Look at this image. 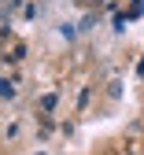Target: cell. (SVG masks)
I'll use <instances>...</instances> for the list:
<instances>
[{
	"mask_svg": "<svg viewBox=\"0 0 144 155\" xmlns=\"http://www.w3.org/2000/svg\"><path fill=\"white\" fill-rule=\"evenodd\" d=\"M0 96H15V81H0Z\"/></svg>",
	"mask_w": 144,
	"mask_h": 155,
	"instance_id": "obj_2",
	"label": "cell"
},
{
	"mask_svg": "<svg viewBox=\"0 0 144 155\" xmlns=\"http://www.w3.org/2000/svg\"><path fill=\"white\" fill-rule=\"evenodd\" d=\"M22 55H26V48H22V45H15V48H11V55H8V59H11V63H18V59H22Z\"/></svg>",
	"mask_w": 144,
	"mask_h": 155,
	"instance_id": "obj_1",
	"label": "cell"
},
{
	"mask_svg": "<svg viewBox=\"0 0 144 155\" xmlns=\"http://www.w3.org/2000/svg\"><path fill=\"white\" fill-rule=\"evenodd\" d=\"M81 4H104V0H81Z\"/></svg>",
	"mask_w": 144,
	"mask_h": 155,
	"instance_id": "obj_3",
	"label": "cell"
}]
</instances>
